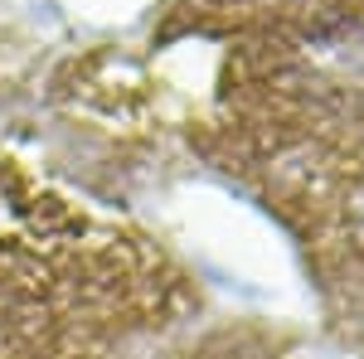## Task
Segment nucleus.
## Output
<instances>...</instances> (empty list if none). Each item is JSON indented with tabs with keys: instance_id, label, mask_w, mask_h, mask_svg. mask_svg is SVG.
Here are the masks:
<instances>
[{
	"instance_id": "f03ea898",
	"label": "nucleus",
	"mask_w": 364,
	"mask_h": 359,
	"mask_svg": "<svg viewBox=\"0 0 364 359\" xmlns=\"http://www.w3.org/2000/svg\"><path fill=\"white\" fill-rule=\"evenodd\" d=\"M199 311L170 243L0 151V359H141Z\"/></svg>"
},
{
	"instance_id": "f257e3e1",
	"label": "nucleus",
	"mask_w": 364,
	"mask_h": 359,
	"mask_svg": "<svg viewBox=\"0 0 364 359\" xmlns=\"http://www.w3.org/2000/svg\"><path fill=\"white\" fill-rule=\"evenodd\" d=\"M151 63L170 132L267 214L364 175V0H166Z\"/></svg>"
},
{
	"instance_id": "7ed1b4c3",
	"label": "nucleus",
	"mask_w": 364,
	"mask_h": 359,
	"mask_svg": "<svg viewBox=\"0 0 364 359\" xmlns=\"http://www.w3.org/2000/svg\"><path fill=\"white\" fill-rule=\"evenodd\" d=\"M141 359H316L306 340L282 331L257 316H228V321H190Z\"/></svg>"
}]
</instances>
